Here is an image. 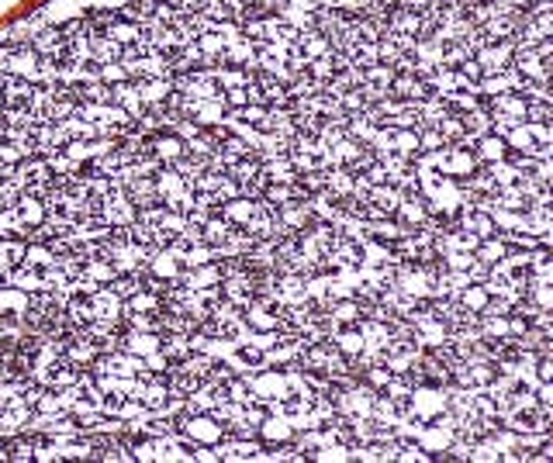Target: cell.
<instances>
[{
	"label": "cell",
	"instance_id": "1",
	"mask_svg": "<svg viewBox=\"0 0 553 463\" xmlns=\"http://www.w3.org/2000/svg\"><path fill=\"white\" fill-rule=\"evenodd\" d=\"M184 229H187V218L180 211H170V207L156 205V207H142L135 214V222L128 225V235L135 242L149 246V249H166Z\"/></svg>",
	"mask_w": 553,
	"mask_h": 463
},
{
	"label": "cell",
	"instance_id": "30",
	"mask_svg": "<svg viewBox=\"0 0 553 463\" xmlns=\"http://www.w3.org/2000/svg\"><path fill=\"white\" fill-rule=\"evenodd\" d=\"M0 460H7V442H0Z\"/></svg>",
	"mask_w": 553,
	"mask_h": 463
},
{
	"label": "cell",
	"instance_id": "7",
	"mask_svg": "<svg viewBox=\"0 0 553 463\" xmlns=\"http://www.w3.org/2000/svg\"><path fill=\"white\" fill-rule=\"evenodd\" d=\"M90 311H94V322H107V325H121V315H125V298H118L111 287H97L87 294Z\"/></svg>",
	"mask_w": 553,
	"mask_h": 463
},
{
	"label": "cell",
	"instance_id": "28",
	"mask_svg": "<svg viewBox=\"0 0 553 463\" xmlns=\"http://www.w3.org/2000/svg\"><path fill=\"white\" fill-rule=\"evenodd\" d=\"M21 263H28V266H35V270H49L55 263V253L49 249V242H25V259Z\"/></svg>",
	"mask_w": 553,
	"mask_h": 463
},
{
	"label": "cell",
	"instance_id": "4",
	"mask_svg": "<svg viewBox=\"0 0 553 463\" xmlns=\"http://www.w3.org/2000/svg\"><path fill=\"white\" fill-rule=\"evenodd\" d=\"M447 412V391L432 384H419L412 387L408 394V408H405V418H415V422H432L436 415Z\"/></svg>",
	"mask_w": 553,
	"mask_h": 463
},
{
	"label": "cell",
	"instance_id": "23",
	"mask_svg": "<svg viewBox=\"0 0 553 463\" xmlns=\"http://www.w3.org/2000/svg\"><path fill=\"white\" fill-rule=\"evenodd\" d=\"M159 353L166 356L170 363H180L184 356L194 353L190 346V335H180V332H159Z\"/></svg>",
	"mask_w": 553,
	"mask_h": 463
},
{
	"label": "cell",
	"instance_id": "12",
	"mask_svg": "<svg viewBox=\"0 0 553 463\" xmlns=\"http://www.w3.org/2000/svg\"><path fill=\"white\" fill-rule=\"evenodd\" d=\"M214 453H218V460H229V463H239V460H256V453H260V442L253 436H236V432H229V436L221 439L218 446H214Z\"/></svg>",
	"mask_w": 553,
	"mask_h": 463
},
{
	"label": "cell",
	"instance_id": "2",
	"mask_svg": "<svg viewBox=\"0 0 553 463\" xmlns=\"http://www.w3.org/2000/svg\"><path fill=\"white\" fill-rule=\"evenodd\" d=\"M94 211H97V218L104 222L107 229H128L135 222V214H138V207L128 201V194H125L118 183L94 201Z\"/></svg>",
	"mask_w": 553,
	"mask_h": 463
},
{
	"label": "cell",
	"instance_id": "20",
	"mask_svg": "<svg viewBox=\"0 0 553 463\" xmlns=\"http://www.w3.org/2000/svg\"><path fill=\"white\" fill-rule=\"evenodd\" d=\"M159 305H163L159 290H153V287H138L135 294L125 298V315H156Z\"/></svg>",
	"mask_w": 553,
	"mask_h": 463
},
{
	"label": "cell",
	"instance_id": "17",
	"mask_svg": "<svg viewBox=\"0 0 553 463\" xmlns=\"http://www.w3.org/2000/svg\"><path fill=\"white\" fill-rule=\"evenodd\" d=\"M467 146H471V153H474V159L481 163V166H484V163H498V159L508 156V149H505V138L495 135V131L477 135L474 142H467Z\"/></svg>",
	"mask_w": 553,
	"mask_h": 463
},
{
	"label": "cell",
	"instance_id": "5",
	"mask_svg": "<svg viewBox=\"0 0 553 463\" xmlns=\"http://www.w3.org/2000/svg\"><path fill=\"white\" fill-rule=\"evenodd\" d=\"M246 381H249V391H253V398L260 401V405H270V401H280L288 391V374H284V366H260V370H253V374H246Z\"/></svg>",
	"mask_w": 553,
	"mask_h": 463
},
{
	"label": "cell",
	"instance_id": "9",
	"mask_svg": "<svg viewBox=\"0 0 553 463\" xmlns=\"http://www.w3.org/2000/svg\"><path fill=\"white\" fill-rule=\"evenodd\" d=\"M471 59H474V66L481 70V77H484V73H498L501 66H508V62H512V42H508V38L484 42V45H481Z\"/></svg>",
	"mask_w": 553,
	"mask_h": 463
},
{
	"label": "cell",
	"instance_id": "19",
	"mask_svg": "<svg viewBox=\"0 0 553 463\" xmlns=\"http://www.w3.org/2000/svg\"><path fill=\"white\" fill-rule=\"evenodd\" d=\"M225 62H232V66H256V49H253V42L239 31V35H232L229 42H225Z\"/></svg>",
	"mask_w": 553,
	"mask_h": 463
},
{
	"label": "cell",
	"instance_id": "16",
	"mask_svg": "<svg viewBox=\"0 0 553 463\" xmlns=\"http://www.w3.org/2000/svg\"><path fill=\"white\" fill-rule=\"evenodd\" d=\"M395 66H388V62H370V66H360V87H367L373 90L377 97H384L388 90H391V80H395Z\"/></svg>",
	"mask_w": 553,
	"mask_h": 463
},
{
	"label": "cell",
	"instance_id": "6",
	"mask_svg": "<svg viewBox=\"0 0 553 463\" xmlns=\"http://www.w3.org/2000/svg\"><path fill=\"white\" fill-rule=\"evenodd\" d=\"M288 159L294 163L297 173H308V170H325V146L312 138V135H294L288 146H284Z\"/></svg>",
	"mask_w": 553,
	"mask_h": 463
},
{
	"label": "cell",
	"instance_id": "24",
	"mask_svg": "<svg viewBox=\"0 0 553 463\" xmlns=\"http://www.w3.org/2000/svg\"><path fill=\"white\" fill-rule=\"evenodd\" d=\"M21 259H25V239L4 235V239H0V280H4Z\"/></svg>",
	"mask_w": 553,
	"mask_h": 463
},
{
	"label": "cell",
	"instance_id": "21",
	"mask_svg": "<svg viewBox=\"0 0 553 463\" xmlns=\"http://www.w3.org/2000/svg\"><path fill=\"white\" fill-rule=\"evenodd\" d=\"M28 298H31V290H21L14 283H0V315L21 318L28 308Z\"/></svg>",
	"mask_w": 553,
	"mask_h": 463
},
{
	"label": "cell",
	"instance_id": "25",
	"mask_svg": "<svg viewBox=\"0 0 553 463\" xmlns=\"http://www.w3.org/2000/svg\"><path fill=\"white\" fill-rule=\"evenodd\" d=\"M488 301H491V294L484 290V283L481 280H471L460 294H456V305L464 311H471V315H481V311L488 308Z\"/></svg>",
	"mask_w": 553,
	"mask_h": 463
},
{
	"label": "cell",
	"instance_id": "29",
	"mask_svg": "<svg viewBox=\"0 0 553 463\" xmlns=\"http://www.w3.org/2000/svg\"><path fill=\"white\" fill-rule=\"evenodd\" d=\"M7 377H11V370H7V366L0 363V381H7Z\"/></svg>",
	"mask_w": 553,
	"mask_h": 463
},
{
	"label": "cell",
	"instance_id": "13",
	"mask_svg": "<svg viewBox=\"0 0 553 463\" xmlns=\"http://www.w3.org/2000/svg\"><path fill=\"white\" fill-rule=\"evenodd\" d=\"M477 163L474 153H471V146H464V142H453V146H447V156H443V173L447 177H456V180H464V177H471L474 173Z\"/></svg>",
	"mask_w": 553,
	"mask_h": 463
},
{
	"label": "cell",
	"instance_id": "3",
	"mask_svg": "<svg viewBox=\"0 0 553 463\" xmlns=\"http://www.w3.org/2000/svg\"><path fill=\"white\" fill-rule=\"evenodd\" d=\"M156 194H159V205L170 207V211H180V214H187L190 205H194L190 183H187L173 166H159L156 170Z\"/></svg>",
	"mask_w": 553,
	"mask_h": 463
},
{
	"label": "cell",
	"instance_id": "26",
	"mask_svg": "<svg viewBox=\"0 0 553 463\" xmlns=\"http://www.w3.org/2000/svg\"><path fill=\"white\" fill-rule=\"evenodd\" d=\"M508 249H512V246H508V242H505L501 235H488V239H481V242H477L474 256L481 259V263H484L488 270H491V266H495V263H498V259L505 256Z\"/></svg>",
	"mask_w": 553,
	"mask_h": 463
},
{
	"label": "cell",
	"instance_id": "27",
	"mask_svg": "<svg viewBox=\"0 0 553 463\" xmlns=\"http://www.w3.org/2000/svg\"><path fill=\"white\" fill-rule=\"evenodd\" d=\"M388 149H395L401 156H412L419 153V131L415 129H391L388 131Z\"/></svg>",
	"mask_w": 553,
	"mask_h": 463
},
{
	"label": "cell",
	"instance_id": "18",
	"mask_svg": "<svg viewBox=\"0 0 553 463\" xmlns=\"http://www.w3.org/2000/svg\"><path fill=\"white\" fill-rule=\"evenodd\" d=\"M388 94L405 97V101H422V97H429L432 90H429V83H425L422 77L408 73V70H401V73H395V80H391V90H388Z\"/></svg>",
	"mask_w": 553,
	"mask_h": 463
},
{
	"label": "cell",
	"instance_id": "8",
	"mask_svg": "<svg viewBox=\"0 0 553 463\" xmlns=\"http://www.w3.org/2000/svg\"><path fill=\"white\" fill-rule=\"evenodd\" d=\"M146 149L159 159V166H177V159L187 153L184 138H177L173 131H153V135H146Z\"/></svg>",
	"mask_w": 553,
	"mask_h": 463
},
{
	"label": "cell",
	"instance_id": "22",
	"mask_svg": "<svg viewBox=\"0 0 553 463\" xmlns=\"http://www.w3.org/2000/svg\"><path fill=\"white\" fill-rule=\"evenodd\" d=\"M256 436L260 439H270V442H290L294 439V425H290L284 415H266L263 422L256 425Z\"/></svg>",
	"mask_w": 553,
	"mask_h": 463
},
{
	"label": "cell",
	"instance_id": "11",
	"mask_svg": "<svg viewBox=\"0 0 553 463\" xmlns=\"http://www.w3.org/2000/svg\"><path fill=\"white\" fill-rule=\"evenodd\" d=\"M391 218H395L398 225L408 232V229H419V225H425V222L432 218V211H429V205L422 201V194H405Z\"/></svg>",
	"mask_w": 553,
	"mask_h": 463
},
{
	"label": "cell",
	"instance_id": "10",
	"mask_svg": "<svg viewBox=\"0 0 553 463\" xmlns=\"http://www.w3.org/2000/svg\"><path fill=\"white\" fill-rule=\"evenodd\" d=\"M526 83V77L508 62V66H501L498 73H484V77L477 80V94L481 97H491V94H505V90H519Z\"/></svg>",
	"mask_w": 553,
	"mask_h": 463
},
{
	"label": "cell",
	"instance_id": "14",
	"mask_svg": "<svg viewBox=\"0 0 553 463\" xmlns=\"http://www.w3.org/2000/svg\"><path fill=\"white\" fill-rule=\"evenodd\" d=\"M277 222H280V229H288V232H305L315 222V214H312V207H308V197H305V201L277 205Z\"/></svg>",
	"mask_w": 553,
	"mask_h": 463
},
{
	"label": "cell",
	"instance_id": "15",
	"mask_svg": "<svg viewBox=\"0 0 553 463\" xmlns=\"http://www.w3.org/2000/svg\"><path fill=\"white\" fill-rule=\"evenodd\" d=\"M325 52H332V42L318 31V28H308V31H301L297 35V42H294V55L308 66L312 59H318V55H325Z\"/></svg>",
	"mask_w": 553,
	"mask_h": 463
}]
</instances>
